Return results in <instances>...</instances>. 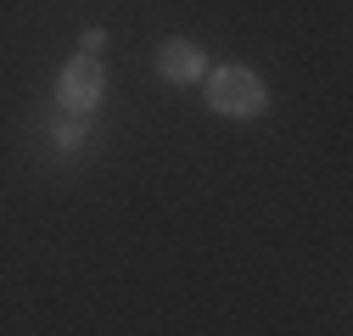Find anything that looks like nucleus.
I'll list each match as a JSON object with an SVG mask.
<instances>
[{
  "label": "nucleus",
  "instance_id": "obj_1",
  "mask_svg": "<svg viewBox=\"0 0 353 336\" xmlns=\"http://www.w3.org/2000/svg\"><path fill=\"white\" fill-rule=\"evenodd\" d=\"M202 96H208V107H213L219 118H230V123H247V118H263V112H270V84H263L247 62L208 67Z\"/></svg>",
  "mask_w": 353,
  "mask_h": 336
},
{
  "label": "nucleus",
  "instance_id": "obj_2",
  "mask_svg": "<svg viewBox=\"0 0 353 336\" xmlns=\"http://www.w3.org/2000/svg\"><path fill=\"white\" fill-rule=\"evenodd\" d=\"M101 101H107V67H101V56L62 62V73H57V107H62V118H96Z\"/></svg>",
  "mask_w": 353,
  "mask_h": 336
},
{
  "label": "nucleus",
  "instance_id": "obj_3",
  "mask_svg": "<svg viewBox=\"0 0 353 336\" xmlns=\"http://www.w3.org/2000/svg\"><path fill=\"white\" fill-rule=\"evenodd\" d=\"M157 78L174 84V90H185V84H202L208 78V56L196 39H163L157 45Z\"/></svg>",
  "mask_w": 353,
  "mask_h": 336
},
{
  "label": "nucleus",
  "instance_id": "obj_4",
  "mask_svg": "<svg viewBox=\"0 0 353 336\" xmlns=\"http://www.w3.org/2000/svg\"><path fill=\"white\" fill-rule=\"evenodd\" d=\"M84 135H90V129H84V118H62L57 129H51V146H57V151H79Z\"/></svg>",
  "mask_w": 353,
  "mask_h": 336
},
{
  "label": "nucleus",
  "instance_id": "obj_5",
  "mask_svg": "<svg viewBox=\"0 0 353 336\" xmlns=\"http://www.w3.org/2000/svg\"><path fill=\"white\" fill-rule=\"evenodd\" d=\"M107 51V28H84L79 34V56H101Z\"/></svg>",
  "mask_w": 353,
  "mask_h": 336
}]
</instances>
